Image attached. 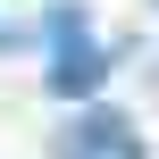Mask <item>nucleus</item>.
I'll list each match as a JSON object with an SVG mask.
<instances>
[{"mask_svg": "<svg viewBox=\"0 0 159 159\" xmlns=\"http://www.w3.org/2000/svg\"><path fill=\"white\" fill-rule=\"evenodd\" d=\"M42 42L59 50V42H92V8L84 0H50L42 8Z\"/></svg>", "mask_w": 159, "mask_h": 159, "instance_id": "7ed1b4c3", "label": "nucleus"}, {"mask_svg": "<svg viewBox=\"0 0 159 159\" xmlns=\"http://www.w3.org/2000/svg\"><path fill=\"white\" fill-rule=\"evenodd\" d=\"M8 42H25V34H17V25H0V50H8Z\"/></svg>", "mask_w": 159, "mask_h": 159, "instance_id": "20e7f679", "label": "nucleus"}, {"mask_svg": "<svg viewBox=\"0 0 159 159\" xmlns=\"http://www.w3.org/2000/svg\"><path fill=\"white\" fill-rule=\"evenodd\" d=\"M151 8H159V0H151Z\"/></svg>", "mask_w": 159, "mask_h": 159, "instance_id": "39448f33", "label": "nucleus"}, {"mask_svg": "<svg viewBox=\"0 0 159 159\" xmlns=\"http://www.w3.org/2000/svg\"><path fill=\"white\" fill-rule=\"evenodd\" d=\"M42 92H50V101L92 109V101L109 92V50H101V42H59V50H50V67H42Z\"/></svg>", "mask_w": 159, "mask_h": 159, "instance_id": "f03ea898", "label": "nucleus"}, {"mask_svg": "<svg viewBox=\"0 0 159 159\" xmlns=\"http://www.w3.org/2000/svg\"><path fill=\"white\" fill-rule=\"evenodd\" d=\"M50 159H143V134H134V117H117V109H75V117L50 134Z\"/></svg>", "mask_w": 159, "mask_h": 159, "instance_id": "f257e3e1", "label": "nucleus"}]
</instances>
